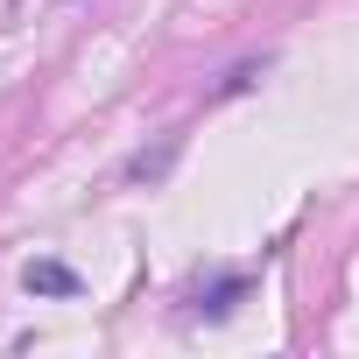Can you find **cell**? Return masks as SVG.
I'll use <instances>...</instances> for the list:
<instances>
[{
    "instance_id": "1",
    "label": "cell",
    "mask_w": 359,
    "mask_h": 359,
    "mask_svg": "<svg viewBox=\"0 0 359 359\" xmlns=\"http://www.w3.org/2000/svg\"><path fill=\"white\" fill-rule=\"evenodd\" d=\"M247 289H254L247 275H212V282L191 289V317H212V324H219V317H233V310L247 303Z\"/></svg>"
},
{
    "instance_id": "2",
    "label": "cell",
    "mask_w": 359,
    "mask_h": 359,
    "mask_svg": "<svg viewBox=\"0 0 359 359\" xmlns=\"http://www.w3.org/2000/svg\"><path fill=\"white\" fill-rule=\"evenodd\" d=\"M22 289H29V296H78V289H85V275H78L71 261H50V254H36V261L22 268Z\"/></svg>"
},
{
    "instance_id": "3",
    "label": "cell",
    "mask_w": 359,
    "mask_h": 359,
    "mask_svg": "<svg viewBox=\"0 0 359 359\" xmlns=\"http://www.w3.org/2000/svg\"><path fill=\"white\" fill-rule=\"evenodd\" d=\"M268 64H275V57H247V64H233V71L219 78V92H212V99H233V92H247V85H254Z\"/></svg>"
}]
</instances>
